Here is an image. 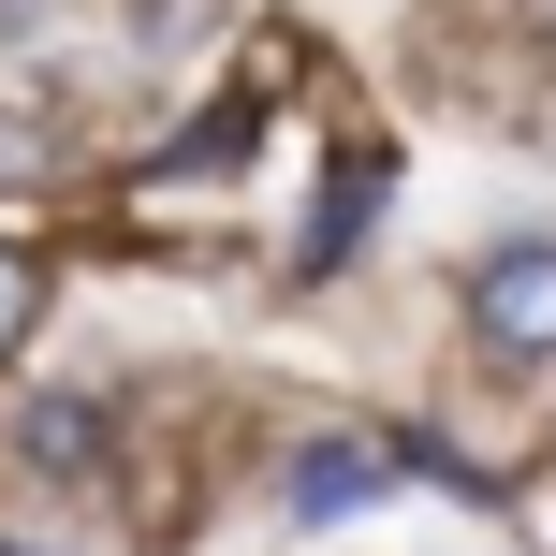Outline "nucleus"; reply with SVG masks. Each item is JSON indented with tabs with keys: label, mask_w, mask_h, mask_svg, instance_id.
<instances>
[{
	"label": "nucleus",
	"mask_w": 556,
	"mask_h": 556,
	"mask_svg": "<svg viewBox=\"0 0 556 556\" xmlns=\"http://www.w3.org/2000/svg\"><path fill=\"white\" fill-rule=\"evenodd\" d=\"M469 337L483 352H513V366H542L556 352V250H498L469 278Z\"/></svg>",
	"instance_id": "obj_1"
},
{
	"label": "nucleus",
	"mask_w": 556,
	"mask_h": 556,
	"mask_svg": "<svg viewBox=\"0 0 556 556\" xmlns=\"http://www.w3.org/2000/svg\"><path fill=\"white\" fill-rule=\"evenodd\" d=\"M29 162H45V147H29V117H0V176H29Z\"/></svg>",
	"instance_id": "obj_5"
},
{
	"label": "nucleus",
	"mask_w": 556,
	"mask_h": 556,
	"mask_svg": "<svg viewBox=\"0 0 556 556\" xmlns=\"http://www.w3.org/2000/svg\"><path fill=\"white\" fill-rule=\"evenodd\" d=\"M381 483H395L381 440H323V454H293V513H366Z\"/></svg>",
	"instance_id": "obj_2"
},
{
	"label": "nucleus",
	"mask_w": 556,
	"mask_h": 556,
	"mask_svg": "<svg viewBox=\"0 0 556 556\" xmlns=\"http://www.w3.org/2000/svg\"><path fill=\"white\" fill-rule=\"evenodd\" d=\"M29 323H45V264H29L15 235H0V366L29 352Z\"/></svg>",
	"instance_id": "obj_4"
},
{
	"label": "nucleus",
	"mask_w": 556,
	"mask_h": 556,
	"mask_svg": "<svg viewBox=\"0 0 556 556\" xmlns=\"http://www.w3.org/2000/svg\"><path fill=\"white\" fill-rule=\"evenodd\" d=\"M15 440H29V469H103V395H29Z\"/></svg>",
	"instance_id": "obj_3"
}]
</instances>
